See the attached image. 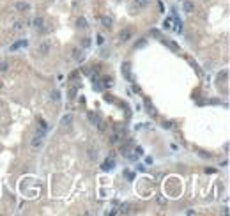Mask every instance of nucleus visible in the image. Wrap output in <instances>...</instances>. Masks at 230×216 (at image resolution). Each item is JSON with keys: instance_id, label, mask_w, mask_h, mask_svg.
Listing matches in <instances>:
<instances>
[{"instance_id": "nucleus-1", "label": "nucleus", "mask_w": 230, "mask_h": 216, "mask_svg": "<svg viewBox=\"0 0 230 216\" xmlns=\"http://www.w3.org/2000/svg\"><path fill=\"white\" fill-rule=\"evenodd\" d=\"M50 50H52V43H50L48 39H44V41H41V43H39L37 53L41 55V57H46V55L50 53Z\"/></svg>"}, {"instance_id": "nucleus-2", "label": "nucleus", "mask_w": 230, "mask_h": 216, "mask_svg": "<svg viewBox=\"0 0 230 216\" xmlns=\"http://www.w3.org/2000/svg\"><path fill=\"white\" fill-rule=\"evenodd\" d=\"M34 27H36L37 32H46V30H48V28H46V21H44L43 16H36V18H34Z\"/></svg>"}, {"instance_id": "nucleus-3", "label": "nucleus", "mask_w": 230, "mask_h": 216, "mask_svg": "<svg viewBox=\"0 0 230 216\" xmlns=\"http://www.w3.org/2000/svg\"><path fill=\"white\" fill-rule=\"evenodd\" d=\"M89 119H90V120L96 124L97 129H99L101 133L105 131V120H103V119H99V115H96V114H89Z\"/></svg>"}, {"instance_id": "nucleus-4", "label": "nucleus", "mask_w": 230, "mask_h": 216, "mask_svg": "<svg viewBox=\"0 0 230 216\" xmlns=\"http://www.w3.org/2000/svg\"><path fill=\"white\" fill-rule=\"evenodd\" d=\"M131 37H133V30L131 28H122L120 34H119V41L120 43H128Z\"/></svg>"}, {"instance_id": "nucleus-5", "label": "nucleus", "mask_w": 230, "mask_h": 216, "mask_svg": "<svg viewBox=\"0 0 230 216\" xmlns=\"http://www.w3.org/2000/svg\"><path fill=\"white\" fill-rule=\"evenodd\" d=\"M14 9L19 11V13H27V11L30 9V4H28V2H16V4H14Z\"/></svg>"}, {"instance_id": "nucleus-6", "label": "nucleus", "mask_w": 230, "mask_h": 216, "mask_svg": "<svg viewBox=\"0 0 230 216\" xmlns=\"http://www.w3.org/2000/svg\"><path fill=\"white\" fill-rule=\"evenodd\" d=\"M182 11L188 13V14L193 13V11H195V4H193L191 0H184V2H182Z\"/></svg>"}, {"instance_id": "nucleus-7", "label": "nucleus", "mask_w": 230, "mask_h": 216, "mask_svg": "<svg viewBox=\"0 0 230 216\" xmlns=\"http://www.w3.org/2000/svg\"><path fill=\"white\" fill-rule=\"evenodd\" d=\"M114 167H115V161H114V158H110V159H106L103 165H101V168L105 170V172H110V170H114Z\"/></svg>"}, {"instance_id": "nucleus-8", "label": "nucleus", "mask_w": 230, "mask_h": 216, "mask_svg": "<svg viewBox=\"0 0 230 216\" xmlns=\"http://www.w3.org/2000/svg\"><path fill=\"white\" fill-rule=\"evenodd\" d=\"M149 5V0H133V7L136 11H140V9H145Z\"/></svg>"}, {"instance_id": "nucleus-9", "label": "nucleus", "mask_w": 230, "mask_h": 216, "mask_svg": "<svg viewBox=\"0 0 230 216\" xmlns=\"http://www.w3.org/2000/svg\"><path fill=\"white\" fill-rule=\"evenodd\" d=\"M71 52H73V59H75V60H81V59H83V50H81V48L75 46Z\"/></svg>"}, {"instance_id": "nucleus-10", "label": "nucleus", "mask_w": 230, "mask_h": 216, "mask_svg": "<svg viewBox=\"0 0 230 216\" xmlns=\"http://www.w3.org/2000/svg\"><path fill=\"white\" fill-rule=\"evenodd\" d=\"M122 73H124V76H126L128 81H133V76H131V71H129V64H128V62L122 66Z\"/></svg>"}, {"instance_id": "nucleus-11", "label": "nucleus", "mask_w": 230, "mask_h": 216, "mask_svg": "<svg viewBox=\"0 0 230 216\" xmlns=\"http://www.w3.org/2000/svg\"><path fill=\"white\" fill-rule=\"evenodd\" d=\"M43 135H36V137L32 138V147H34V149H37V147H41V145H43Z\"/></svg>"}, {"instance_id": "nucleus-12", "label": "nucleus", "mask_w": 230, "mask_h": 216, "mask_svg": "<svg viewBox=\"0 0 230 216\" xmlns=\"http://www.w3.org/2000/svg\"><path fill=\"white\" fill-rule=\"evenodd\" d=\"M120 138H122V135H120V131L117 129V131H114V133L110 135V142H112V144H117V142H120Z\"/></svg>"}, {"instance_id": "nucleus-13", "label": "nucleus", "mask_w": 230, "mask_h": 216, "mask_svg": "<svg viewBox=\"0 0 230 216\" xmlns=\"http://www.w3.org/2000/svg\"><path fill=\"white\" fill-rule=\"evenodd\" d=\"M112 23H114V21H112V18H108V16H103V18H101V25H103L105 28H112Z\"/></svg>"}, {"instance_id": "nucleus-14", "label": "nucleus", "mask_w": 230, "mask_h": 216, "mask_svg": "<svg viewBox=\"0 0 230 216\" xmlns=\"http://www.w3.org/2000/svg\"><path fill=\"white\" fill-rule=\"evenodd\" d=\"M28 43H27V39H21V41H18V43H14L13 46H11V52H16L18 48H21V46H27Z\"/></svg>"}, {"instance_id": "nucleus-15", "label": "nucleus", "mask_w": 230, "mask_h": 216, "mask_svg": "<svg viewBox=\"0 0 230 216\" xmlns=\"http://www.w3.org/2000/svg\"><path fill=\"white\" fill-rule=\"evenodd\" d=\"M60 122H62L64 126H69V124L73 122V114H67V115H64V117L60 119Z\"/></svg>"}, {"instance_id": "nucleus-16", "label": "nucleus", "mask_w": 230, "mask_h": 216, "mask_svg": "<svg viewBox=\"0 0 230 216\" xmlns=\"http://www.w3.org/2000/svg\"><path fill=\"white\" fill-rule=\"evenodd\" d=\"M129 207H131V206H129L128 202H124V204H120V207H119V213H122V215H128V213H129Z\"/></svg>"}, {"instance_id": "nucleus-17", "label": "nucleus", "mask_w": 230, "mask_h": 216, "mask_svg": "<svg viewBox=\"0 0 230 216\" xmlns=\"http://www.w3.org/2000/svg\"><path fill=\"white\" fill-rule=\"evenodd\" d=\"M23 27H25V23H23V21H21V20H18V21H16V23H14V27H13V30H14V32H21V30H23Z\"/></svg>"}, {"instance_id": "nucleus-18", "label": "nucleus", "mask_w": 230, "mask_h": 216, "mask_svg": "<svg viewBox=\"0 0 230 216\" xmlns=\"http://www.w3.org/2000/svg\"><path fill=\"white\" fill-rule=\"evenodd\" d=\"M9 69V62L4 59V60H0V73H5Z\"/></svg>"}, {"instance_id": "nucleus-19", "label": "nucleus", "mask_w": 230, "mask_h": 216, "mask_svg": "<svg viewBox=\"0 0 230 216\" xmlns=\"http://www.w3.org/2000/svg\"><path fill=\"white\" fill-rule=\"evenodd\" d=\"M76 23H78V27H80V28H87V27H89V25H87V20H85L83 16H80Z\"/></svg>"}, {"instance_id": "nucleus-20", "label": "nucleus", "mask_w": 230, "mask_h": 216, "mask_svg": "<svg viewBox=\"0 0 230 216\" xmlns=\"http://www.w3.org/2000/svg\"><path fill=\"white\" fill-rule=\"evenodd\" d=\"M52 99H53L55 103H58V101H60V92H58V90H52Z\"/></svg>"}, {"instance_id": "nucleus-21", "label": "nucleus", "mask_w": 230, "mask_h": 216, "mask_svg": "<svg viewBox=\"0 0 230 216\" xmlns=\"http://www.w3.org/2000/svg\"><path fill=\"white\" fill-rule=\"evenodd\" d=\"M81 46H83V48H89V46H90V37H83V39H81Z\"/></svg>"}, {"instance_id": "nucleus-22", "label": "nucleus", "mask_w": 230, "mask_h": 216, "mask_svg": "<svg viewBox=\"0 0 230 216\" xmlns=\"http://www.w3.org/2000/svg\"><path fill=\"white\" fill-rule=\"evenodd\" d=\"M89 158H90V159H96V158H97V151H96V149H89Z\"/></svg>"}, {"instance_id": "nucleus-23", "label": "nucleus", "mask_w": 230, "mask_h": 216, "mask_svg": "<svg viewBox=\"0 0 230 216\" xmlns=\"http://www.w3.org/2000/svg\"><path fill=\"white\" fill-rule=\"evenodd\" d=\"M158 204H159V206H167V198L161 197V195H158Z\"/></svg>"}, {"instance_id": "nucleus-24", "label": "nucleus", "mask_w": 230, "mask_h": 216, "mask_svg": "<svg viewBox=\"0 0 230 216\" xmlns=\"http://www.w3.org/2000/svg\"><path fill=\"white\" fill-rule=\"evenodd\" d=\"M165 43H167V44H168V46L172 48L173 52H177V50H179V48H177V44H175V43H172V41H165Z\"/></svg>"}, {"instance_id": "nucleus-25", "label": "nucleus", "mask_w": 230, "mask_h": 216, "mask_svg": "<svg viewBox=\"0 0 230 216\" xmlns=\"http://www.w3.org/2000/svg\"><path fill=\"white\" fill-rule=\"evenodd\" d=\"M105 81V87H112V78H103Z\"/></svg>"}, {"instance_id": "nucleus-26", "label": "nucleus", "mask_w": 230, "mask_h": 216, "mask_svg": "<svg viewBox=\"0 0 230 216\" xmlns=\"http://www.w3.org/2000/svg\"><path fill=\"white\" fill-rule=\"evenodd\" d=\"M75 96H76V89L71 87V89H69V98H75Z\"/></svg>"}, {"instance_id": "nucleus-27", "label": "nucleus", "mask_w": 230, "mask_h": 216, "mask_svg": "<svg viewBox=\"0 0 230 216\" xmlns=\"http://www.w3.org/2000/svg\"><path fill=\"white\" fill-rule=\"evenodd\" d=\"M134 152H136V156H143V149H142V147H136Z\"/></svg>"}, {"instance_id": "nucleus-28", "label": "nucleus", "mask_w": 230, "mask_h": 216, "mask_svg": "<svg viewBox=\"0 0 230 216\" xmlns=\"http://www.w3.org/2000/svg\"><path fill=\"white\" fill-rule=\"evenodd\" d=\"M163 27H165V28H172V25H170V18H167V20H165Z\"/></svg>"}, {"instance_id": "nucleus-29", "label": "nucleus", "mask_w": 230, "mask_h": 216, "mask_svg": "<svg viewBox=\"0 0 230 216\" xmlns=\"http://www.w3.org/2000/svg\"><path fill=\"white\" fill-rule=\"evenodd\" d=\"M103 43H105V37L99 34V36H97V44H103Z\"/></svg>"}]
</instances>
